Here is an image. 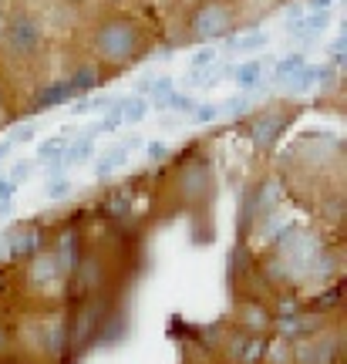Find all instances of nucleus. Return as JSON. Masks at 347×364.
Here are the masks:
<instances>
[{
    "mask_svg": "<svg viewBox=\"0 0 347 364\" xmlns=\"http://www.w3.org/2000/svg\"><path fill=\"white\" fill-rule=\"evenodd\" d=\"M145 51H149V34H145L135 21L122 17V14L102 21L98 31H95V54H98L102 65H108V68L135 65Z\"/></svg>",
    "mask_w": 347,
    "mask_h": 364,
    "instance_id": "obj_1",
    "label": "nucleus"
},
{
    "mask_svg": "<svg viewBox=\"0 0 347 364\" xmlns=\"http://www.w3.org/2000/svg\"><path fill=\"white\" fill-rule=\"evenodd\" d=\"M240 24V11L233 0H199L186 21V41H216L233 34Z\"/></svg>",
    "mask_w": 347,
    "mask_h": 364,
    "instance_id": "obj_2",
    "label": "nucleus"
},
{
    "mask_svg": "<svg viewBox=\"0 0 347 364\" xmlns=\"http://www.w3.org/2000/svg\"><path fill=\"white\" fill-rule=\"evenodd\" d=\"M4 44H7V51L14 54V58H21V61H27V58H34V54L41 51V44H44V27L38 24V17L34 14H14L11 24L4 27Z\"/></svg>",
    "mask_w": 347,
    "mask_h": 364,
    "instance_id": "obj_3",
    "label": "nucleus"
},
{
    "mask_svg": "<svg viewBox=\"0 0 347 364\" xmlns=\"http://www.w3.org/2000/svg\"><path fill=\"white\" fill-rule=\"evenodd\" d=\"M290 105H270V108H260L257 115L246 122V135H250V142L257 145V149H270L277 142V135L287 129V122H290Z\"/></svg>",
    "mask_w": 347,
    "mask_h": 364,
    "instance_id": "obj_4",
    "label": "nucleus"
},
{
    "mask_svg": "<svg viewBox=\"0 0 347 364\" xmlns=\"http://www.w3.org/2000/svg\"><path fill=\"white\" fill-rule=\"evenodd\" d=\"M233 324L246 331V334H260V338H267L273 327V311L270 304L263 297H250L246 294L240 304H236V311H233Z\"/></svg>",
    "mask_w": 347,
    "mask_h": 364,
    "instance_id": "obj_5",
    "label": "nucleus"
},
{
    "mask_svg": "<svg viewBox=\"0 0 347 364\" xmlns=\"http://www.w3.org/2000/svg\"><path fill=\"white\" fill-rule=\"evenodd\" d=\"M139 145H142L139 135H132V139H125L122 145H112L108 152H102V156L95 159V176H98V179H105V176H112L115 169H122V166H125V159H129L132 152L139 149Z\"/></svg>",
    "mask_w": 347,
    "mask_h": 364,
    "instance_id": "obj_6",
    "label": "nucleus"
},
{
    "mask_svg": "<svg viewBox=\"0 0 347 364\" xmlns=\"http://www.w3.org/2000/svg\"><path fill=\"white\" fill-rule=\"evenodd\" d=\"M327 21H331V14L324 11V7H317V11H307L304 17H300V21H294V24H290V38H294L297 44H310V41L317 38V34H324Z\"/></svg>",
    "mask_w": 347,
    "mask_h": 364,
    "instance_id": "obj_7",
    "label": "nucleus"
},
{
    "mask_svg": "<svg viewBox=\"0 0 347 364\" xmlns=\"http://www.w3.org/2000/svg\"><path fill=\"white\" fill-rule=\"evenodd\" d=\"M304 68H307V54H304V51H290L287 58H280V61H277V68H273V78L280 81V85H290V81H294Z\"/></svg>",
    "mask_w": 347,
    "mask_h": 364,
    "instance_id": "obj_8",
    "label": "nucleus"
},
{
    "mask_svg": "<svg viewBox=\"0 0 347 364\" xmlns=\"http://www.w3.org/2000/svg\"><path fill=\"white\" fill-rule=\"evenodd\" d=\"M65 81H68V88H71V98H75V95H88L91 88H98L102 71H98L95 65H81L75 75H71V78H65Z\"/></svg>",
    "mask_w": 347,
    "mask_h": 364,
    "instance_id": "obj_9",
    "label": "nucleus"
},
{
    "mask_svg": "<svg viewBox=\"0 0 347 364\" xmlns=\"http://www.w3.org/2000/svg\"><path fill=\"white\" fill-rule=\"evenodd\" d=\"M95 156V135H81L78 142H68L65 156H61V166H81V162H88V159Z\"/></svg>",
    "mask_w": 347,
    "mask_h": 364,
    "instance_id": "obj_10",
    "label": "nucleus"
},
{
    "mask_svg": "<svg viewBox=\"0 0 347 364\" xmlns=\"http://www.w3.org/2000/svg\"><path fill=\"white\" fill-rule=\"evenodd\" d=\"M216 61H219L216 48H213V44H203V48L193 54V61H189V75H186V78H189V81H206L209 68L216 65Z\"/></svg>",
    "mask_w": 347,
    "mask_h": 364,
    "instance_id": "obj_11",
    "label": "nucleus"
},
{
    "mask_svg": "<svg viewBox=\"0 0 347 364\" xmlns=\"http://www.w3.org/2000/svg\"><path fill=\"white\" fill-rule=\"evenodd\" d=\"M71 98V88H68V81H51V85H44V91L38 95V102H34V112L41 108H54V105H61Z\"/></svg>",
    "mask_w": 347,
    "mask_h": 364,
    "instance_id": "obj_12",
    "label": "nucleus"
},
{
    "mask_svg": "<svg viewBox=\"0 0 347 364\" xmlns=\"http://www.w3.org/2000/svg\"><path fill=\"white\" fill-rule=\"evenodd\" d=\"M233 78H236V88L240 91H253L263 78V65L260 61H243V65L233 71Z\"/></svg>",
    "mask_w": 347,
    "mask_h": 364,
    "instance_id": "obj_13",
    "label": "nucleus"
},
{
    "mask_svg": "<svg viewBox=\"0 0 347 364\" xmlns=\"http://www.w3.org/2000/svg\"><path fill=\"white\" fill-rule=\"evenodd\" d=\"M149 108H152V105L145 102V95H132V98H125V102H118L122 122H142V118L149 115Z\"/></svg>",
    "mask_w": 347,
    "mask_h": 364,
    "instance_id": "obj_14",
    "label": "nucleus"
},
{
    "mask_svg": "<svg viewBox=\"0 0 347 364\" xmlns=\"http://www.w3.org/2000/svg\"><path fill=\"white\" fill-rule=\"evenodd\" d=\"M267 34L263 31H250V34H240V38H230V48L233 51H240V54H246V51H260V48H267Z\"/></svg>",
    "mask_w": 347,
    "mask_h": 364,
    "instance_id": "obj_15",
    "label": "nucleus"
},
{
    "mask_svg": "<svg viewBox=\"0 0 347 364\" xmlns=\"http://www.w3.org/2000/svg\"><path fill=\"white\" fill-rule=\"evenodd\" d=\"M65 149H68V139L65 135H54V139L38 145V162H61Z\"/></svg>",
    "mask_w": 347,
    "mask_h": 364,
    "instance_id": "obj_16",
    "label": "nucleus"
},
{
    "mask_svg": "<svg viewBox=\"0 0 347 364\" xmlns=\"http://www.w3.org/2000/svg\"><path fill=\"white\" fill-rule=\"evenodd\" d=\"M172 78H155L152 81V91H149V95H152V105L155 108H159V112H169V98H172Z\"/></svg>",
    "mask_w": 347,
    "mask_h": 364,
    "instance_id": "obj_17",
    "label": "nucleus"
},
{
    "mask_svg": "<svg viewBox=\"0 0 347 364\" xmlns=\"http://www.w3.org/2000/svg\"><path fill=\"white\" fill-rule=\"evenodd\" d=\"M44 193L51 196V199H65V196L71 193V179H65L61 172H58V176H48V189H44Z\"/></svg>",
    "mask_w": 347,
    "mask_h": 364,
    "instance_id": "obj_18",
    "label": "nucleus"
},
{
    "mask_svg": "<svg viewBox=\"0 0 347 364\" xmlns=\"http://www.w3.org/2000/svg\"><path fill=\"white\" fill-rule=\"evenodd\" d=\"M189 115H193L196 125H209V122H216L219 118V105H196Z\"/></svg>",
    "mask_w": 347,
    "mask_h": 364,
    "instance_id": "obj_19",
    "label": "nucleus"
},
{
    "mask_svg": "<svg viewBox=\"0 0 347 364\" xmlns=\"http://www.w3.org/2000/svg\"><path fill=\"white\" fill-rule=\"evenodd\" d=\"M193 108H196V102L186 95V91H172V98H169V112H186V115H189Z\"/></svg>",
    "mask_w": 347,
    "mask_h": 364,
    "instance_id": "obj_20",
    "label": "nucleus"
},
{
    "mask_svg": "<svg viewBox=\"0 0 347 364\" xmlns=\"http://www.w3.org/2000/svg\"><path fill=\"white\" fill-rule=\"evenodd\" d=\"M31 172H34V162L21 159V162H14V169H11V176H7V179H11V182H24V179H31Z\"/></svg>",
    "mask_w": 347,
    "mask_h": 364,
    "instance_id": "obj_21",
    "label": "nucleus"
},
{
    "mask_svg": "<svg viewBox=\"0 0 347 364\" xmlns=\"http://www.w3.org/2000/svg\"><path fill=\"white\" fill-rule=\"evenodd\" d=\"M31 139H34V125H31V122H27V125H17V129H14V135H11L14 145H17V142H31Z\"/></svg>",
    "mask_w": 347,
    "mask_h": 364,
    "instance_id": "obj_22",
    "label": "nucleus"
},
{
    "mask_svg": "<svg viewBox=\"0 0 347 364\" xmlns=\"http://www.w3.org/2000/svg\"><path fill=\"white\" fill-rule=\"evenodd\" d=\"M219 112H233V115H240V112H246V98L243 95H236V98H230V102L219 105Z\"/></svg>",
    "mask_w": 347,
    "mask_h": 364,
    "instance_id": "obj_23",
    "label": "nucleus"
},
{
    "mask_svg": "<svg viewBox=\"0 0 347 364\" xmlns=\"http://www.w3.org/2000/svg\"><path fill=\"white\" fill-rule=\"evenodd\" d=\"M344 48H347V38H344V34H341V38H337L334 41V48H331V65H341V58H344Z\"/></svg>",
    "mask_w": 347,
    "mask_h": 364,
    "instance_id": "obj_24",
    "label": "nucleus"
},
{
    "mask_svg": "<svg viewBox=\"0 0 347 364\" xmlns=\"http://www.w3.org/2000/svg\"><path fill=\"white\" fill-rule=\"evenodd\" d=\"M149 159L159 162V159H169V145L166 142H149Z\"/></svg>",
    "mask_w": 347,
    "mask_h": 364,
    "instance_id": "obj_25",
    "label": "nucleus"
},
{
    "mask_svg": "<svg viewBox=\"0 0 347 364\" xmlns=\"http://www.w3.org/2000/svg\"><path fill=\"white\" fill-rule=\"evenodd\" d=\"M304 14H307V7H304V4H294V7L287 11V24H294V21H300Z\"/></svg>",
    "mask_w": 347,
    "mask_h": 364,
    "instance_id": "obj_26",
    "label": "nucleus"
},
{
    "mask_svg": "<svg viewBox=\"0 0 347 364\" xmlns=\"http://www.w3.org/2000/svg\"><path fill=\"white\" fill-rule=\"evenodd\" d=\"M11 149H14V142L11 139H4V142H0V162H4V159L11 156Z\"/></svg>",
    "mask_w": 347,
    "mask_h": 364,
    "instance_id": "obj_27",
    "label": "nucleus"
},
{
    "mask_svg": "<svg viewBox=\"0 0 347 364\" xmlns=\"http://www.w3.org/2000/svg\"><path fill=\"white\" fill-rule=\"evenodd\" d=\"M314 4H317V7H324V11H327V7H331L334 0H314Z\"/></svg>",
    "mask_w": 347,
    "mask_h": 364,
    "instance_id": "obj_28",
    "label": "nucleus"
},
{
    "mask_svg": "<svg viewBox=\"0 0 347 364\" xmlns=\"http://www.w3.org/2000/svg\"><path fill=\"white\" fill-rule=\"evenodd\" d=\"M0 31H4V4H0Z\"/></svg>",
    "mask_w": 347,
    "mask_h": 364,
    "instance_id": "obj_29",
    "label": "nucleus"
},
{
    "mask_svg": "<svg viewBox=\"0 0 347 364\" xmlns=\"http://www.w3.org/2000/svg\"><path fill=\"white\" fill-rule=\"evenodd\" d=\"M0 122H4V105H0Z\"/></svg>",
    "mask_w": 347,
    "mask_h": 364,
    "instance_id": "obj_30",
    "label": "nucleus"
}]
</instances>
